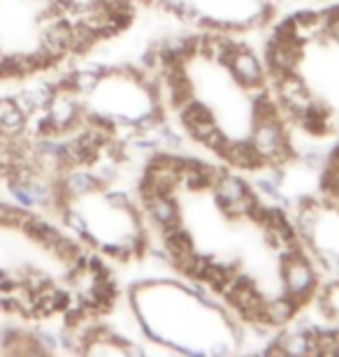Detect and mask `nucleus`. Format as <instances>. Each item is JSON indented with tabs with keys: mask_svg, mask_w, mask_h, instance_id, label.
Returning <instances> with one entry per match:
<instances>
[{
	"mask_svg": "<svg viewBox=\"0 0 339 357\" xmlns=\"http://www.w3.org/2000/svg\"><path fill=\"white\" fill-rule=\"evenodd\" d=\"M274 344L281 348L284 355H314L316 353V344H314L312 334H307L302 330L281 334L279 339H274Z\"/></svg>",
	"mask_w": 339,
	"mask_h": 357,
	"instance_id": "nucleus-12",
	"label": "nucleus"
},
{
	"mask_svg": "<svg viewBox=\"0 0 339 357\" xmlns=\"http://www.w3.org/2000/svg\"><path fill=\"white\" fill-rule=\"evenodd\" d=\"M216 128V121H214V116L209 114V116H203V119H196V121H191L189 126H186V130L191 132V137L193 139H198L200 144L207 139V135L212 132Z\"/></svg>",
	"mask_w": 339,
	"mask_h": 357,
	"instance_id": "nucleus-17",
	"label": "nucleus"
},
{
	"mask_svg": "<svg viewBox=\"0 0 339 357\" xmlns=\"http://www.w3.org/2000/svg\"><path fill=\"white\" fill-rule=\"evenodd\" d=\"M247 183L242 181L240 176H235V174H228V172H219V176L214 178V183H212V192H214V199L219 202V206L223 204H228V202H233V199L237 197H242L244 192H247Z\"/></svg>",
	"mask_w": 339,
	"mask_h": 357,
	"instance_id": "nucleus-11",
	"label": "nucleus"
},
{
	"mask_svg": "<svg viewBox=\"0 0 339 357\" xmlns=\"http://www.w3.org/2000/svg\"><path fill=\"white\" fill-rule=\"evenodd\" d=\"M256 204H258L256 192L249 188L242 197H237V199H233V202L223 204L221 209H223V213H226L228 218L240 220V218H249V213H251V209H254Z\"/></svg>",
	"mask_w": 339,
	"mask_h": 357,
	"instance_id": "nucleus-15",
	"label": "nucleus"
},
{
	"mask_svg": "<svg viewBox=\"0 0 339 357\" xmlns=\"http://www.w3.org/2000/svg\"><path fill=\"white\" fill-rule=\"evenodd\" d=\"M3 63H5V54H3V49H0V70H3Z\"/></svg>",
	"mask_w": 339,
	"mask_h": 357,
	"instance_id": "nucleus-21",
	"label": "nucleus"
},
{
	"mask_svg": "<svg viewBox=\"0 0 339 357\" xmlns=\"http://www.w3.org/2000/svg\"><path fill=\"white\" fill-rule=\"evenodd\" d=\"M28 216H31V209H24L17 202H3L0 199V227H12V230H21L26 225Z\"/></svg>",
	"mask_w": 339,
	"mask_h": 357,
	"instance_id": "nucleus-14",
	"label": "nucleus"
},
{
	"mask_svg": "<svg viewBox=\"0 0 339 357\" xmlns=\"http://www.w3.org/2000/svg\"><path fill=\"white\" fill-rule=\"evenodd\" d=\"M45 114L49 116V121H52V123L56 126V130L63 135V132L77 130L79 123H82L84 109H82V102L77 100L75 91L56 89L52 100H49Z\"/></svg>",
	"mask_w": 339,
	"mask_h": 357,
	"instance_id": "nucleus-2",
	"label": "nucleus"
},
{
	"mask_svg": "<svg viewBox=\"0 0 339 357\" xmlns=\"http://www.w3.org/2000/svg\"><path fill=\"white\" fill-rule=\"evenodd\" d=\"M265 59H268V70H270V75L274 77V79L281 75L295 73L300 66V59H302V42L272 38Z\"/></svg>",
	"mask_w": 339,
	"mask_h": 357,
	"instance_id": "nucleus-4",
	"label": "nucleus"
},
{
	"mask_svg": "<svg viewBox=\"0 0 339 357\" xmlns=\"http://www.w3.org/2000/svg\"><path fill=\"white\" fill-rule=\"evenodd\" d=\"M281 278H284V292L305 304L314 297L319 288V278L312 267V262L302 255H281Z\"/></svg>",
	"mask_w": 339,
	"mask_h": 357,
	"instance_id": "nucleus-1",
	"label": "nucleus"
},
{
	"mask_svg": "<svg viewBox=\"0 0 339 357\" xmlns=\"http://www.w3.org/2000/svg\"><path fill=\"white\" fill-rule=\"evenodd\" d=\"M59 213H61L63 225H66L68 230H70L72 234H75V237L82 239L84 244L100 246L98 241H96V237H93V234H91V230H89V220H86V218L82 216V211H77L75 206L68 204V206H63V209H61Z\"/></svg>",
	"mask_w": 339,
	"mask_h": 357,
	"instance_id": "nucleus-13",
	"label": "nucleus"
},
{
	"mask_svg": "<svg viewBox=\"0 0 339 357\" xmlns=\"http://www.w3.org/2000/svg\"><path fill=\"white\" fill-rule=\"evenodd\" d=\"M203 144H205V146L209 149V151H216V153H221V149L228 144V135L223 132L219 126H216L214 130L207 135V139L203 142Z\"/></svg>",
	"mask_w": 339,
	"mask_h": 357,
	"instance_id": "nucleus-19",
	"label": "nucleus"
},
{
	"mask_svg": "<svg viewBox=\"0 0 339 357\" xmlns=\"http://www.w3.org/2000/svg\"><path fill=\"white\" fill-rule=\"evenodd\" d=\"M268 3H270V5H274V3H279V0H268Z\"/></svg>",
	"mask_w": 339,
	"mask_h": 357,
	"instance_id": "nucleus-22",
	"label": "nucleus"
},
{
	"mask_svg": "<svg viewBox=\"0 0 339 357\" xmlns=\"http://www.w3.org/2000/svg\"><path fill=\"white\" fill-rule=\"evenodd\" d=\"M221 158L228 162V165H233L237 169H261L265 167V158H261L254 146L249 144V142H230L221 149Z\"/></svg>",
	"mask_w": 339,
	"mask_h": 357,
	"instance_id": "nucleus-10",
	"label": "nucleus"
},
{
	"mask_svg": "<svg viewBox=\"0 0 339 357\" xmlns=\"http://www.w3.org/2000/svg\"><path fill=\"white\" fill-rule=\"evenodd\" d=\"M56 188H59V195L63 199V204H72L75 199L89 197L93 192H100L103 185H100L98 176L93 172H86V169H77L72 167L68 172H63L61 178L56 181Z\"/></svg>",
	"mask_w": 339,
	"mask_h": 357,
	"instance_id": "nucleus-3",
	"label": "nucleus"
},
{
	"mask_svg": "<svg viewBox=\"0 0 339 357\" xmlns=\"http://www.w3.org/2000/svg\"><path fill=\"white\" fill-rule=\"evenodd\" d=\"M56 93V86L54 82H35L31 84V86H24L17 96H14V102L19 105V109L28 114V119H31V114L35 112H45L49 100H52V96Z\"/></svg>",
	"mask_w": 339,
	"mask_h": 357,
	"instance_id": "nucleus-8",
	"label": "nucleus"
},
{
	"mask_svg": "<svg viewBox=\"0 0 339 357\" xmlns=\"http://www.w3.org/2000/svg\"><path fill=\"white\" fill-rule=\"evenodd\" d=\"M103 197H105V202L110 204L112 209H117V211H126V209H131V206H133V199H131V195H128L126 190H105Z\"/></svg>",
	"mask_w": 339,
	"mask_h": 357,
	"instance_id": "nucleus-18",
	"label": "nucleus"
},
{
	"mask_svg": "<svg viewBox=\"0 0 339 357\" xmlns=\"http://www.w3.org/2000/svg\"><path fill=\"white\" fill-rule=\"evenodd\" d=\"M300 302L293 299L291 295H279V297H272V299H265L263 304V323H268L270 327H284L288 325L291 320L298 316L300 311Z\"/></svg>",
	"mask_w": 339,
	"mask_h": 357,
	"instance_id": "nucleus-9",
	"label": "nucleus"
},
{
	"mask_svg": "<svg viewBox=\"0 0 339 357\" xmlns=\"http://www.w3.org/2000/svg\"><path fill=\"white\" fill-rule=\"evenodd\" d=\"M66 3V7H68V14H82V12H86V10H91V7H96V5H100L103 0H63Z\"/></svg>",
	"mask_w": 339,
	"mask_h": 357,
	"instance_id": "nucleus-20",
	"label": "nucleus"
},
{
	"mask_svg": "<svg viewBox=\"0 0 339 357\" xmlns=\"http://www.w3.org/2000/svg\"><path fill=\"white\" fill-rule=\"evenodd\" d=\"M7 190H10L12 199L19 206H24V209H33V206H35L31 192H28V183L26 181H21V178H7Z\"/></svg>",
	"mask_w": 339,
	"mask_h": 357,
	"instance_id": "nucleus-16",
	"label": "nucleus"
},
{
	"mask_svg": "<svg viewBox=\"0 0 339 357\" xmlns=\"http://www.w3.org/2000/svg\"><path fill=\"white\" fill-rule=\"evenodd\" d=\"M40 47L52 56L54 61H61L63 56L72 54V21L66 17L54 19L45 24L40 35Z\"/></svg>",
	"mask_w": 339,
	"mask_h": 357,
	"instance_id": "nucleus-5",
	"label": "nucleus"
},
{
	"mask_svg": "<svg viewBox=\"0 0 339 357\" xmlns=\"http://www.w3.org/2000/svg\"><path fill=\"white\" fill-rule=\"evenodd\" d=\"M226 66L230 68V73L237 79V84H242L244 89H254V86H261L265 84L263 79V66L261 61L256 59L249 49L244 47H237L233 54L228 56V63Z\"/></svg>",
	"mask_w": 339,
	"mask_h": 357,
	"instance_id": "nucleus-6",
	"label": "nucleus"
},
{
	"mask_svg": "<svg viewBox=\"0 0 339 357\" xmlns=\"http://www.w3.org/2000/svg\"><path fill=\"white\" fill-rule=\"evenodd\" d=\"M142 202H144V209L149 213V218L154 220L161 230L182 223V209H179L177 197H172V192H156V195L142 199Z\"/></svg>",
	"mask_w": 339,
	"mask_h": 357,
	"instance_id": "nucleus-7",
	"label": "nucleus"
}]
</instances>
